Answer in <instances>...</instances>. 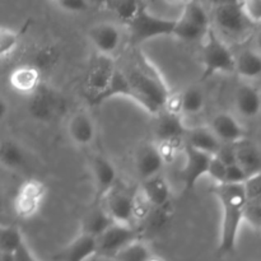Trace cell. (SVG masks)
I'll use <instances>...</instances> for the list:
<instances>
[{
  "mask_svg": "<svg viewBox=\"0 0 261 261\" xmlns=\"http://www.w3.org/2000/svg\"><path fill=\"white\" fill-rule=\"evenodd\" d=\"M185 145L209 155H216L221 149L222 143L213 134L209 126H199L188 129L185 135Z\"/></svg>",
  "mask_w": 261,
  "mask_h": 261,
  "instance_id": "22",
  "label": "cell"
},
{
  "mask_svg": "<svg viewBox=\"0 0 261 261\" xmlns=\"http://www.w3.org/2000/svg\"><path fill=\"white\" fill-rule=\"evenodd\" d=\"M247 203L261 205V173L250 177L244 184Z\"/></svg>",
  "mask_w": 261,
  "mask_h": 261,
  "instance_id": "35",
  "label": "cell"
},
{
  "mask_svg": "<svg viewBox=\"0 0 261 261\" xmlns=\"http://www.w3.org/2000/svg\"><path fill=\"white\" fill-rule=\"evenodd\" d=\"M66 133L75 145L88 147L96 138V124L91 115L84 111H78L68 120Z\"/></svg>",
  "mask_w": 261,
  "mask_h": 261,
  "instance_id": "17",
  "label": "cell"
},
{
  "mask_svg": "<svg viewBox=\"0 0 261 261\" xmlns=\"http://www.w3.org/2000/svg\"><path fill=\"white\" fill-rule=\"evenodd\" d=\"M102 5L106 7V9H109L110 12L114 13L117 19L121 20L126 25L142 9L144 3L130 2V0H115V2H106Z\"/></svg>",
  "mask_w": 261,
  "mask_h": 261,
  "instance_id": "29",
  "label": "cell"
},
{
  "mask_svg": "<svg viewBox=\"0 0 261 261\" xmlns=\"http://www.w3.org/2000/svg\"><path fill=\"white\" fill-rule=\"evenodd\" d=\"M214 195L218 199L222 208L221 232L217 246L219 257L231 256L237 249L240 228L245 221L247 208V198L244 185H216Z\"/></svg>",
  "mask_w": 261,
  "mask_h": 261,
  "instance_id": "2",
  "label": "cell"
},
{
  "mask_svg": "<svg viewBox=\"0 0 261 261\" xmlns=\"http://www.w3.org/2000/svg\"><path fill=\"white\" fill-rule=\"evenodd\" d=\"M163 166L165 162L158 152L155 143H148L139 148L135 155V170L140 181L162 173Z\"/></svg>",
  "mask_w": 261,
  "mask_h": 261,
  "instance_id": "19",
  "label": "cell"
},
{
  "mask_svg": "<svg viewBox=\"0 0 261 261\" xmlns=\"http://www.w3.org/2000/svg\"><path fill=\"white\" fill-rule=\"evenodd\" d=\"M9 84L17 93L31 97L43 84L42 71L32 64H23L13 69Z\"/></svg>",
  "mask_w": 261,
  "mask_h": 261,
  "instance_id": "16",
  "label": "cell"
},
{
  "mask_svg": "<svg viewBox=\"0 0 261 261\" xmlns=\"http://www.w3.org/2000/svg\"><path fill=\"white\" fill-rule=\"evenodd\" d=\"M176 18H163L148 10L145 4L126 24L133 47H139L147 41L165 36H172Z\"/></svg>",
  "mask_w": 261,
  "mask_h": 261,
  "instance_id": "4",
  "label": "cell"
},
{
  "mask_svg": "<svg viewBox=\"0 0 261 261\" xmlns=\"http://www.w3.org/2000/svg\"><path fill=\"white\" fill-rule=\"evenodd\" d=\"M181 115L194 116L200 114L205 106V94L199 86H190L180 93Z\"/></svg>",
  "mask_w": 261,
  "mask_h": 261,
  "instance_id": "27",
  "label": "cell"
},
{
  "mask_svg": "<svg viewBox=\"0 0 261 261\" xmlns=\"http://www.w3.org/2000/svg\"><path fill=\"white\" fill-rule=\"evenodd\" d=\"M114 223L115 222L110 218L106 211L99 204H94V206H92L82 218L79 233L97 239Z\"/></svg>",
  "mask_w": 261,
  "mask_h": 261,
  "instance_id": "24",
  "label": "cell"
},
{
  "mask_svg": "<svg viewBox=\"0 0 261 261\" xmlns=\"http://www.w3.org/2000/svg\"><path fill=\"white\" fill-rule=\"evenodd\" d=\"M24 241L19 228L14 226L0 224V252L13 254L18 246Z\"/></svg>",
  "mask_w": 261,
  "mask_h": 261,
  "instance_id": "31",
  "label": "cell"
},
{
  "mask_svg": "<svg viewBox=\"0 0 261 261\" xmlns=\"http://www.w3.org/2000/svg\"><path fill=\"white\" fill-rule=\"evenodd\" d=\"M232 37H240L250 28L249 20L242 12V2L216 3L213 5L212 24Z\"/></svg>",
  "mask_w": 261,
  "mask_h": 261,
  "instance_id": "8",
  "label": "cell"
},
{
  "mask_svg": "<svg viewBox=\"0 0 261 261\" xmlns=\"http://www.w3.org/2000/svg\"><path fill=\"white\" fill-rule=\"evenodd\" d=\"M148 261H165V259H163V257H161V256H157V255H153V256L150 257V259Z\"/></svg>",
  "mask_w": 261,
  "mask_h": 261,
  "instance_id": "45",
  "label": "cell"
},
{
  "mask_svg": "<svg viewBox=\"0 0 261 261\" xmlns=\"http://www.w3.org/2000/svg\"><path fill=\"white\" fill-rule=\"evenodd\" d=\"M140 195L153 209H162L170 205L172 190L162 173L140 181Z\"/></svg>",
  "mask_w": 261,
  "mask_h": 261,
  "instance_id": "15",
  "label": "cell"
},
{
  "mask_svg": "<svg viewBox=\"0 0 261 261\" xmlns=\"http://www.w3.org/2000/svg\"><path fill=\"white\" fill-rule=\"evenodd\" d=\"M8 112H9V105H8L7 99L0 96V122L8 116Z\"/></svg>",
  "mask_w": 261,
  "mask_h": 261,
  "instance_id": "42",
  "label": "cell"
},
{
  "mask_svg": "<svg viewBox=\"0 0 261 261\" xmlns=\"http://www.w3.org/2000/svg\"><path fill=\"white\" fill-rule=\"evenodd\" d=\"M209 129L222 144H236L247 138L245 127L228 112H218L214 115L209 124Z\"/></svg>",
  "mask_w": 261,
  "mask_h": 261,
  "instance_id": "14",
  "label": "cell"
},
{
  "mask_svg": "<svg viewBox=\"0 0 261 261\" xmlns=\"http://www.w3.org/2000/svg\"><path fill=\"white\" fill-rule=\"evenodd\" d=\"M117 63L114 58L97 55L89 63V68L84 76V92L87 99L92 106H97L101 97L111 84L112 78L116 71Z\"/></svg>",
  "mask_w": 261,
  "mask_h": 261,
  "instance_id": "5",
  "label": "cell"
},
{
  "mask_svg": "<svg viewBox=\"0 0 261 261\" xmlns=\"http://www.w3.org/2000/svg\"><path fill=\"white\" fill-rule=\"evenodd\" d=\"M20 42V32L0 25V60L8 58L17 50Z\"/></svg>",
  "mask_w": 261,
  "mask_h": 261,
  "instance_id": "33",
  "label": "cell"
},
{
  "mask_svg": "<svg viewBox=\"0 0 261 261\" xmlns=\"http://www.w3.org/2000/svg\"><path fill=\"white\" fill-rule=\"evenodd\" d=\"M255 43H256V48L255 50L261 55V30L259 31V33L256 35V40H255Z\"/></svg>",
  "mask_w": 261,
  "mask_h": 261,
  "instance_id": "44",
  "label": "cell"
},
{
  "mask_svg": "<svg viewBox=\"0 0 261 261\" xmlns=\"http://www.w3.org/2000/svg\"><path fill=\"white\" fill-rule=\"evenodd\" d=\"M245 221L249 222L254 228L261 231V205L247 203L246 213H245Z\"/></svg>",
  "mask_w": 261,
  "mask_h": 261,
  "instance_id": "40",
  "label": "cell"
},
{
  "mask_svg": "<svg viewBox=\"0 0 261 261\" xmlns=\"http://www.w3.org/2000/svg\"><path fill=\"white\" fill-rule=\"evenodd\" d=\"M91 172L94 184V204H99L117 185V171L109 158L97 154L91 160Z\"/></svg>",
  "mask_w": 261,
  "mask_h": 261,
  "instance_id": "12",
  "label": "cell"
},
{
  "mask_svg": "<svg viewBox=\"0 0 261 261\" xmlns=\"http://www.w3.org/2000/svg\"><path fill=\"white\" fill-rule=\"evenodd\" d=\"M234 107L245 119H254L261 112V92L251 83H242L234 92Z\"/></svg>",
  "mask_w": 261,
  "mask_h": 261,
  "instance_id": "20",
  "label": "cell"
},
{
  "mask_svg": "<svg viewBox=\"0 0 261 261\" xmlns=\"http://www.w3.org/2000/svg\"><path fill=\"white\" fill-rule=\"evenodd\" d=\"M234 73L244 79H255L261 75V55L256 50L245 48L234 55Z\"/></svg>",
  "mask_w": 261,
  "mask_h": 261,
  "instance_id": "26",
  "label": "cell"
},
{
  "mask_svg": "<svg viewBox=\"0 0 261 261\" xmlns=\"http://www.w3.org/2000/svg\"><path fill=\"white\" fill-rule=\"evenodd\" d=\"M155 145L165 165H168L172 163L181 152H184L185 140H163V142H155Z\"/></svg>",
  "mask_w": 261,
  "mask_h": 261,
  "instance_id": "34",
  "label": "cell"
},
{
  "mask_svg": "<svg viewBox=\"0 0 261 261\" xmlns=\"http://www.w3.org/2000/svg\"><path fill=\"white\" fill-rule=\"evenodd\" d=\"M226 173L227 166L218 157L213 155L211 160V163H209L206 176H209L216 182V185H223L226 182Z\"/></svg>",
  "mask_w": 261,
  "mask_h": 261,
  "instance_id": "37",
  "label": "cell"
},
{
  "mask_svg": "<svg viewBox=\"0 0 261 261\" xmlns=\"http://www.w3.org/2000/svg\"><path fill=\"white\" fill-rule=\"evenodd\" d=\"M54 4L60 10L70 13V14H82V13L88 12L92 7L91 3L86 0H59Z\"/></svg>",
  "mask_w": 261,
  "mask_h": 261,
  "instance_id": "36",
  "label": "cell"
},
{
  "mask_svg": "<svg viewBox=\"0 0 261 261\" xmlns=\"http://www.w3.org/2000/svg\"><path fill=\"white\" fill-rule=\"evenodd\" d=\"M233 147L236 163L245 171L249 178L261 173V152L251 140L246 138L233 144Z\"/></svg>",
  "mask_w": 261,
  "mask_h": 261,
  "instance_id": "21",
  "label": "cell"
},
{
  "mask_svg": "<svg viewBox=\"0 0 261 261\" xmlns=\"http://www.w3.org/2000/svg\"><path fill=\"white\" fill-rule=\"evenodd\" d=\"M97 255V242L94 237L79 233L73 241L54 255L55 261H87Z\"/></svg>",
  "mask_w": 261,
  "mask_h": 261,
  "instance_id": "18",
  "label": "cell"
},
{
  "mask_svg": "<svg viewBox=\"0 0 261 261\" xmlns=\"http://www.w3.org/2000/svg\"><path fill=\"white\" fill-rule=\"evenodd\" d=\"M208 31H204L196 25L191 24L188 20L182 18H176L175 28H173L172 37L178 38L185 42H195V41H203Z\"/></svg>",
  "mask_w": 261,
  "mask_h": 261,
  "instance_id": "32",
  "label": "cell"
},
{
  "mask_svg": "<svg viewBox=\"0 0 261 261\" xmlns=\"http://www.w3.org/2000/svg\"><path fill=\"white\" fill-rule=\"evenodd\" d=\"M14 261H38L37 257L32 252L31 247L25 241H23L19 246L15 249V251L12 254Z\"/></svg>",
  "mask_w": 261,
  "mask_h": 261,
  "instance_id": "41",
  "label": "cell"
},
{
  "mask_svg": "<svg viewBox=\"0 0 261 261\" xmlns=\"http://www.w3.org/2000/svg\"><path fill=\"white\" fill-rule=\"evenodd\" d=\"M65 110V99L56 89L42 84L28 102V114L37 122H51Z\"/></svg>",
  "mask_w": 261,
  "mask_h": 261,
  "instance_id": "6",
  "label": "cell"
},
{
  "mask_svg": "<svg viewBox=\"0 0 261 261\" xmlns=\"http://www.w3.org/2000/svg\"><path fill=\"white\" fill-rule=\"evenodd\" d=\"M47 195V186L38 178L23 181L13 200L15 216L22 219H30L40 212L41 205Z\"/></svg>",
  "mask_w": 261,
  "mask_h": 261,
  "instance_id": "7",
  "label": "cell"
},
{
  "mask_svg": "<svg viewBox=\"0 0 261 261\" xmlns=\"http://www.w3.org/2000/svg\"><path fill=\"white\" fill-rule=\"evenodd\" d=\"M180 18L188 20L191 24L201 28L204 31H209L213 24H212V17L208 10L204 8L201 3L198 2H188L184 4L182 10H181Z\"/></svg>",
  "mask_w": 261,
  "mask_h": 261,
  "instance_id": "28",
  "label": "cell"
},
{
  "mask_svg": "<svg viewBox=\"0 0 261 261\" xmlns=\"http://www.w3.org/2000/svg\"><path fill=\"white\" fill-rule=\"evenodd\" d=\"M3 255L4 254H2V252H0V261H2V259H3Z\"/></svg>",
  "mask_w": 261,
  "mask_h": 261,
  "instance_id": "46",
  "label": "cell"
},
{
  "mask_svg": "<svg viewBox=\"0 0 261 261\" xmlns=\"http://www.w3.org/2000/svg\"><path fill=\"white\" fill-rule=\"evenodd\" d=\"M99 205L115 223L134 226L135 194L119 186V184L102 199Z\"/></svg>",
  "mask_w": 261,
  "mask_h": 261,
  "instance_id": "10",
  "label": "cell"
},
{
  "mask_svg": "<svg viewBox=\"0 0 261 261\" xmlns=\"http://www.w3.org/2000/svg\"><path fill=\"white\" fill-rule=\"evenodd\" d=\"M185 165L180 171L181 180L186 191H191L196 186L198 181L203 176H206L209 163L213 155L205 154L203 152L193 149V148L185 145Z\"/></svg>",
  "mask_w": 261,
  "mask_h": 261,
  "instance_id": "13",
  "label": "cell"
},
{
  "mask_svg": "<svg viewBox=\"0 0 261 261\" xmlns=\"http://www.w3.org/2000/svg\"><path fill=\"white\" fill-rule=\"evenodd\" d=\"M27 165L25 150L17 140H0V166L8 171H20Z\"/></svg>",
  "mask_w": 261,
  "mask_h": 261,
  "instance_id": "25",
  "label": "cell"
},
{
  "mask_svg": "<svg viewBox=\"0 0 261 261\" xmlns=\"http://www.w3.org/2000/svg\"><path fill=\"white\" fill-rule=\"evenodd\" d=\"M242 12L250 24H261V0L242 2Z\"/></svg>",
  "mask_w": 261,
  "mask_h": 261,
  "instance_id": "38",
  "label": "cell"
},
{
  "mask_svg": "<svg viewBox=\"0 0 261 261\" xmlns=\"http://www.w3.org/2000/svg\"><path fill=\"white\" fill-rule=\"evenodd\" d=\"M158 122L155 126L157 142L163 140H185L188 127L184 125L182 117L161 111L157 115Z\"/></svg>",
  "mask_w": 261,
  "mask_h": 261,
  "instance_id": "23",
  "label": "cell"
},
{
  "mask_svg": "<svg viewBox=\"0 0 261 261\" xmlns=\"http://www.w3.org/2000/svg\"><path fill=\"white\" fill-rule=\"evenodd\" d=\"M152 256L150 247L139 239L117 252L112 257V261H148Z\"/></svg>",
  "mask_w": 261,
  "mask_h": 261,
  "instance_id": "30",
  "label": "cell"
},
{
  "mask_svg": "<svg viewBox=\"0 0 261 261\" xmlns=\"http://www.w3.org/2000/svg\"><path fill=\"white\" fill-rule=\"evenodd\" d=\"M127 84V98L137 102L148 114L157 116L171 92L160 71L139 47H133L124 64H117Z\"/></svg>",
  "mask_w": 261,
  "mask_h": 261,
  "instance_id": "1",
  "label": "cell"
},
{
  "mask_svg": "<svg viewBox=\"0 0 261 261\" xmlns=\"http://www.w3.org/2000/svg\"><path fill=\"white\" fill-rule=\"evenodd\" d=\"M201 42V79H208L219 73H234V54L217 32L216 28L212 27Z\"/></svg>",
  "mask_w": 261,
  "mask_h": 261,
  "instance_id": "3",
  "label": "cell"
},
{
  "mask_svg": "<svg viewBox=\"0 0 261 261\" xmlns=\"http://www.w3.org/2000/svg\"><path fill=\"white\" fill-rule=\"evenodd\" d=\"M4 212H5L4 199H3V195L0 194V224H3L2 221H3V218H4Z\"/></svg>",
  "mask_w": 261,
  "mask_h": 261,
  "instance_id": "43",
  "label": "cell"
},
{
  "mask_svg": "<svg viewBox=\"0 0 261 261\" xmlns=\"http://www.w3.org/2000/svg\"><path fill=\"white\" fill-rule=\"evenodd\" d=\"M247 180H249V176L245 173V171L237 163H232V165L227 166L226 182L224 184H228V185H244Z\"/></svg>",
  "mask_w": 261,
  "mask_h": 261,
  "instance_id": "39",
  "label": "cell"
},
{
  "mask_svg": "<svg viewBox=\"0 0 261 261\" xmlns=\"http://www.w3.org/2000/svg\"><path fill=\"white\" fill-rule=\"evenodd\" d=\"M139 236L140 232L135 226L114 223L96 239L97 256L112 260L117 252L139 240Z\"/></svg>",
  "mask_w": 261,
  "mask_h": 261,
  "instance_id": "9",
  "label": "cell"
},
{
  "mask_svg": "<svg viewBox=\"0 0 261 261\" xmlns=\"http://www.w3.org/2000/svg\"><path fill=\"white\" fill-rule=\"evenodd\" d=\"M88 40L98 55L114 58L121 45V30L111 22L96 23L88 30Z\"/></svg>",
  "mask_w": 261,
  "mask_h": 261,
  "instance_id": "11",
  "label": "cell"
}]
</instances>
